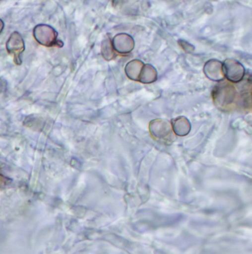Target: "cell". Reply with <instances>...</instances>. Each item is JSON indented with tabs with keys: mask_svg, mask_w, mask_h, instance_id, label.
Instances as JSON below:
<instances>
[{
	"mask_svg": "<svg viewBox=\"0 0 252 254\" xmlns=\"http://www.w3.org/2000/svg\"><path fill=\"white\" fill-rule=\"evenodd\" d=\"M238 91L233 84L228 82H222L217 85L212 92L213 101L220 110L229 111L235 109L237 104Z\"/></svg>",
	"mask_w": 252,
	"mask_h": 254,
	"instance_id": "cell-1",
	"label": "cell"
},
{
	"mask_svg": "<svg viewBox=\"0 0 252 254\" xmlns=\"http://www.w3.org/2000/svg\"><path fill=\"white\" fill-rule=\"evenodd\" d=\"M150 134L154 140L166 145L171 144L175 140L176 137L172 125L168 121L156 119L152 121L149 125Z\"/></svg>",
	"mask_w": 252,
	"mask_h": 254,
	"instance_id": "cell-2",
	"label": "cell"
},
{
	"mask_svg": "<svg viewBox=\"0 0 252 254\" xmlns=\"http://www.w3.org/2000/svg\"><path fill=\"white\" fill-rule=\"evenodd\" d=\"M223 70L224 77L233 83L242 81L245 77V68L235 59L226 60L223 64Z\"/></svg>",
	"mask_w": 252,
	"mask_h": 254,
	"instance_id": "cell-3",
	"label": "cell"
},
{
	"mask_svg": "<svg viewBox=\"0 0 252 254\" xmlns=\"http://www.w3.org/2000/svg\"><path fill=\"white\" fill-rule=\"evenodd\" d=\"M34 36L36 40L43 46L48 47L58 46V34L53 28L49 25H39L36 26L34 28Z\"/></svg>",
	"mask_w": 252,
	"mask_h": 254,
	"instance_id": "cell-4",
	"label": "cell"
},
{
	"mask_svg": "<svg viewBox=\"0 0 252 254\" xmlns=\"http://www.w3.org/2000/svg\"><path fill=\"white\" fill-rule=\"evenodd\" d=\"M6 49L7 52L13 57L15 64L20 65L22 64L21 55L25 51V43L19 33H12L6 43Z\"/></svg>",
	"mask_w": 252,
	"mask_h": 254,
	"instance_id": "cell-5",
	"label": "cell"
},
{
	"mask_svg": "<svg viewBox=\"0 0 252 254\" xmlns=\"http://www.w3.org/2000/svg\"><path fill=\"white\" fill-rule=\"evenodd\" d=\"M113 49L120 54H128L133 50L135 42L129 34H117L112 41Z\"/></svg>",
	"mask_w": 252,
	"mask_h": 254,
	"instance_id": "cell-6",
	"label": "cell"
},
{
	"mask_svg": "<svg viewBox=\"0 0 252 254\" xmlns=\"http://www.w3.org/2000/svg\"><path fill=\"white\" fill-rule=\"evenodd\" d=\"M205 76L213 81H223L224 80L223 64L217 60H210L204 66Z\"/></svg>",
	"mask_w": 252,
	"mask_h": 254,
	"instance_id": "cell-7",
	"label": "cell"
},
{
	"mask_svg": "<svg viewBox=\"0 0 252 254\" xmlns=\"http://www.w3.org/2000/svg\"><path fill=\"white\" fill-rule=\"evenodd\" d=\"M171 125H172L174 134L181 136V137L189 134L191 129V125H190V122L187 118L184 117V116H180V117L174 119Z\"/></svg>",
	"mask_w": 252,
	"mask_h": 254,
	"instance_id": "cell-8",
	"label": "cell"
},
{
	"mask_svg": "<svg viewBox=\"0 0 252 254\" xmlns=\"http://www.w3.org/2000/svg\"><path fill=\"white\" fill-rule=\"evenodd\" d=\"M144 65V64L138 60H134L128 63L125 68L126 76L131 80L138 81V78Z\"/></svg>",
	"mask_w": 252,
	"mask_h": 254,
	"instance_id": "cell-9",
	"label": "cell"
},
{
	"mask_svg": "<svg viewBox=\"0 0 252 254\" xmlns=\"http://www.w3.org/2000/svg\"><path fill=\"white\" fill-rule=\"evenodd\" d=\"M157 71L156 68L150 64H145L141 69L138 81L142 83H152L157 80Z\"/></svg>",
	"mask_w": 252,
	"mask_h": 254,
	"instance_id": "cell-10",
	"label": "cell"
},
{
	"mask_svg": "<svg viewBox=\"0 0 252 254\" xmlns=\"http://www.w3.org/2000/svg\"><path fill=\"white\" fill-rule=\"evenodd\" d=\"M114 51L113 44H112V42L110 41V39H106L103 41L102 46H101V53H102L103 57L107 61H110V60L114 58Z\"/></svg>",
	"mask_w": 252,
	"mask_h": 254,
	"instance_id": "cell-11",
	"label": "cell"
},
{
	"mask_svg": "<svg viewBox=\"0 0 252 254\" xmlns=\"http://www.w3.org/2000/svg\"><path fill=\"white\" fill-rule=\"evenodd\" d=\"M179 44L181 46V47L183 48V49H184V51H186V52L190 53V52L194 51V46H192L191 44L188 43L187 41H185V40H180V41H179Z\"/></svg>",
	"mask_w": 252,
	"mask_h": 254,
	"instance_id": "cell-12",
	"label": "cell"
},
{
	"mask_svg": "<svg viewBox=\"0 0 252 254\" xmlns=\"http://www.w3.org/2000/svg\"><path fill=\"white\" fill-rule=\"evenodd\" d=\"M11 180L8 178L5 177L0 173V190L4 189L10 183Z\"/></svg>",
	"mask_w": 252,
	"mask_h": 254,
	"instance_id": "cell-13",
	"label": "cell"
},
{
	"mask_svg": "<svg viewBox=\"0 0 252 254\" xmlns=\"http://www.w3.org/2000/svg\"><path fill=\"white\" fill-rule=\"evenodd\" d=\"M3 28H4V22L0 19V34L2 32Z\"/></svg>",
	"mask_w": 252,
	"mask_h": 254,
	"instance_id": "cell-14",
	"label": "cell"
}]
</instances>
